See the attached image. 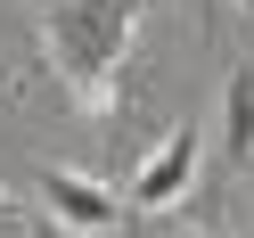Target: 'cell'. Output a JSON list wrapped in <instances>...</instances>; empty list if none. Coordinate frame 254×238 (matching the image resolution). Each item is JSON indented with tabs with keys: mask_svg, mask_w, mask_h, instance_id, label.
<instances>
[{
	"mask_svg": "<svg viewBox=\"0 0 254 238\" xmlns=\"http://www.w3.org/2000/svg\"><path fill=\"white\" fill-rule=\"evenodd\" d=\"M148 8L156 0H33L50 74L66 82V99L82 107V115H115L123 107V82H131Z\"/></svg>",
	"mask_w": 254,
	"mask_h": 238,
	"instance_id": "obj_1",
	"label": "cell"
},
{
	"mask_svg": "<svg viewBox=\"0 0 254 238\" xmlns=\"http://www.w3.org/2000/svg\"><path fill=\"white\" fill-rule=\"evenodd\" d=\"M41 214L58 222V230H74V238H107L123 222V197L107 181H90V172H66V164H50L41 172Z\"/></svg>",
	"mask_w": 254,
	"mask_h": 238,
	"instance_id": "obj_2",
	"label": "cell"
},
{
	"mask_svg": "<svg viewBox=\"0 0 254 238\" xmlns=\"http://www.w3.org/2000/svg\"><path fill=\"white\" fill-rule=\"evenodd\" d=\"M189 181H197V123H172L164 148L139 156V172H131V205H139V214H164V205L189 197Z\"/></svg>",
	"mask_w": 254,
	"mask_h": 238,
	"instance_id": "obj_3",
	"label": "cell"
},
{
	"mask_svg": "<svg viewBox=\"0 0 254 238\" xmlns=\"http://www.w3.org/2000/svg\"><path fill=\"white\" fill-rule=\"evenodd\" d=\"M221 156H254V66L221 82Z\"/></svg>",
	"mask_w": 254,
	"mask_h": 238,
	"instance_id": "obj_4",
	"label": "cell"
},
{
	"mask_svg": "<svg viewBox=\"0 0 254 238\" xmlns=\"http://www.w3.org/2000/svg\"><path fill=\"white\" fill-rule=\"evenodd\" d=\"M25 230H33V222H25V197L0 189V238H25Z\"/></svg>",
	"mask_w": 254,
	"mask_h": 238,
	"instance_id": "obj_5",
	"label": "cell"
},
{
	"mask_svg": "<svg viewBox=\"0 0 254 238\" xmlns=\"http://www.w3.org/2000/svg\"><path fill=\"white\" fill-rule=\"evenodd\" d=\"M246 8H254V0H246Z\"/></svg>",
	"mask_w": 254,
	"mask_h": 238,
	"instance_id": "obj_6",
	"label": "cell"
}]
</instances>
